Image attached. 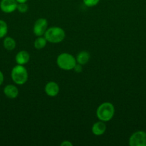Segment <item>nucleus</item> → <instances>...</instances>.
<instances>
[{
  "label": "nucleus",
  "mask_w": 146,
  "mask_h": 146,
  "mask_svg": "<svg viewBox=\"0 0 146 146\" xmlns=\"http://www.w3.org/2000/svg\"><path fill=\"white\" fill-rule=\"evenodd\" d=\"M115 112V106L112 103L104 102L97 107L96 115L100 121L106 123L113 119Z\"/></svg>",
  "instance_id": "1"
},
{
  "label": "nucleus",
  "mask_w": 146,
  "mask_h": 146,
  "mask_svg": "<svg viewBox=\"0 0 146 146\" xmlns=\"http://www.w3.org/2000/svg\"><path fill=\"white\" fill-rule=\"evenodd\" d=\"M44 37L48 42L52 44H59L65 38V31L60 27H52L47 29Z\"/></svg>",
  "instance_id": "2"
},
{
  "label": "nucleus",
  "mask_w": 146,
  "mask_h": 146,
  "mask_svg": "<svg viewBox=\"0 0 146 146\" xmlns=\"http://www.w3.org/2000/svg\"><path fill=\"white\" fill-rule=\"evenodd\" d=\"M11 78L17 85H24L28 80V72L23 65H16L11 71Z\"/></svg>",
  "instance_id": "3"
},
{
  "label": "nucleus",
  "mask_w": 146,
  "mask_h": 146,
  "mask_svg": "<svg viewBox=\"0 0 146 146\" xmlns=\"http://www.w3.org/2000/svg\"><path fill=\"white\" fill-rule=\"evenodd\" d=\"M57 66L61 69L64 71H71L73 70L74 66L77 64L76 58L73 55L69 53H62L57 58Z\"/></svg>",
  "instance_id": "4"
},
{
  "label": "nucleus",
  "mask_w": 146,
  "mask_h": 146,
  "mask_svg": "<svg viewBox=\"0 0 146 146\" xmlns=\"http://www.w3.org/2000/svg\"><path fill=\"white\" fill-rule=\"evenodd\" d=\"M129 145L146 146V132L138 131L133 133L129 138Z\"/></svg>",
  "instance_id": "5"
},
{
  "label": "nucleus",
  "mask_w": 146,
  "mask_h": 146,
  "mask_svg": "<svg viewBox=\"0 0 146 146\" xmlns=\"http://www.w3.org/2000/svg\"><path fill=\"white\" fill-rule=\"evenodd\" d=\"M48 29V22L44 18H40L34 22L33 27V33L36 36H44Z\"/></svg>",
  "instance_id": "6"
},
{
  "label": "nucleus",
  "mask_w": 146,
  "mask_h": 146,
  "mask_svg": "<svg viewBox=\"0 0 146 146\" xmlns=\"http://www.w3.org/2000/svg\"><path fill=\"white\" fill-rule=\"evenodd\" d=\"M17 4L16 0H1L0 9L6 14H10L17 10Z\"/></svg>",
  "instance_id": "7"
},
{
  "label": "nucleus",
  "mask_w": 146,
  "mask_h": 146,
  "mask_svg": "<svg viewBox=\"0 0 146 146\" xmlns=\"http://www.w3.org/2000/svg\"><path fill=\"white\" fill-rule=\"evenodd\" d=\"M44 92L48 96L55 97L60 92V86L57 83L54 81H50L47 83L44 86Z\"/></svg>",
  "instance_id": "8"
},
{
  "label": "nucleus",
  "mask_w": 146,
  "mask_h": 146,
  "mask_svg": "<svg viewBox=\"0 0 146 146\" xmlns=\"http://www.w3.org/2000/svg\"><path fill=\"white\" fill-rule=\"evenodd\" d=\"M106 129H107V125H106L105 122L99 120V121L95 122L92 125V132L96 136H100L105 133Z\"/></svg>",
  "instance_id": "9"
},
{
  "label": "nucleus",
  "mask_w": 146,
  "mask_h": 146,
  "mask_svg": "<svg viewBox=\"0 0 146 146\" xmlns=\"http://www.w3.org/2000/svg\"><path fill=\"white\" fill-rule=\"evenodd\" d=\"M4 94L6 97L10 99L16 98L19 95V90L15 85L8 84L4 88Z\"/></svg>",
  "instance_id": "10"
},
{
  "label": "nucleus",
  "mask_w": 146,
  "mask_h": 146,
  "mask_svg": "<svg viewBox=\"0 0 146 146\" xmlns=\"http://www.w3.org/2000/svg\"><path fill=\"white\" fill-rule=\"evenodd\" d=\"M30 55L27 51H20L15 56L16 63L19 65H25L29 61Z\"/></svg>",
  "instance_id": "11"
},
{
  "label": "nucleus",
  "mask_w": 146,
  "mask_h": 146,
  "mask_svg": "<svg viewBox=\"0 0 146 146\" xmlns=\"http://www.w3.org/2000/svg\"><path fill=\"white\" fill-rule=\"evenodd\" d=\"M90 58V54L87 51H82L78 53L76 56V61L77 64H80L81 65H85L88 63Z\"/></svg>",
  "instance_id": "12"
},
{
  "label": "nucleus",
  "mask_w": 146,
  "mask_h": 146,
  "mask_svg": "<svg viewBox=\"0 0 146 146\" xmlns=\"http://www.w3.org/2000/svg\"><path fill=\"white\" fill-rule=\"evenodd\" d=\"M3 46L7 51H13L16 48L17 43L12 37L5 36L3 41Z\"/></svg>",
  "instance_id": "13"
},
{
  "label": "nucleus",
  "mask_w": 146,
  "mask_h": 146,
  "mask_svg": "<svg viewBox=\"0 0 146 146\" xmlns=\"http://www.w3.org/2000/svg\"><path fill=\"white\" fill-rule=\"evenodd\" d=\"M47 42L48 41H47L45 37L43 36H37V38H36L34 42V46L36 49L41 50L47 46Z\"/></svg>",
  "instance_id": "14"
},
{
  "label": "nucleus",
  "mask_w": 146,
  "mask_h": 146,
  "mask_svg": "<svg viewBox=\"0 0 146 146\" xmlns=\"http://www.w3.org/2000/svg\"><path fill=\"white\" fill-rule=\"evenodd\" d=\"M8 33V25L7 22L0 19V39L4 38Z\"/></svg>",
  "instance_id": "15"
},
{
  "label": "nucleus",
  "mask_w": 146,
  "mask_h": 146,
  "mask_svg": "<svg viewBox=\"0 0 146 146\" xmlns=\"http://www.w3.org/2000/svg\"><path fill=\"white\" fill-rule=\"evenodd\" d=\"M29 7L26 3H19L17 4V10L20 13H26L28 11Z\"/></svg>",
  "instance_id": "16"
},
{
  "label": "nucleus",
  "mask_w": 146,
  "mask_h": 146,
  "mask_svg": "<svg viewBox=\"0 0 146 146\" xmlns=\"http://www.w3.org/2000/svg\"><path fill=\"white\" fill-rule=\"evenodd\" d=\"M83 4L87 7H93L99 4L100 0H82Z\"/></svg>",
  "instance_id": "17"
},
{
  "label": "nucleus",
  "mask_w": 146,
  "mask_h": 146,
  "mask_svg": "<svg viewBox=\"0 0 146 146\" xmlns=\"http://www.w3.org/2000/svg\"><path fill=\"white\" fill-rule=\"evenodd\" d=\"M82 65H81V64H76V65L74 66V68H73V70H74V71H75L76 73H81L82 71Z\"/></svg>",
  "instance_id": "18"
},
{
  "label": "nucleus",
  "mask_w": 146,
  "mask_h": 146,
  "mask_svg": "<svg viewBox=\"0 0 146 146\" xmlns=\"http://www.w3.org/2000/svg\"><path fill=\"white\" fill-rule=\"evenodd\" d=\"M72 143L70 142V141H64L60 144L61 146H72Z\"/></svg>",
  "instance_id": "19"
},
{
  "label": "nucleus",
  "mask_w": 146,
  "mask_h": 146,
  "mask_svg": "<svg viewBox=\"0 0 146 146\" xmlns=\"http://www.w3.org/2000/svg\"><path fill=\"white\" fill-rule=\"evenodd\" d=\"M4 74L2 73V71H0V86L2 85V84L4 83Z\"/></svg>",
  "instance_id": "20"
},
{
  "label": "nucleus",
  "mask_w": 146,
  "mask_h": 146,
  "mask_svg": "<svg viewBox=\"0 0 146 146\" xmlns=\"http://www.w3.org/2000/svg\"><path fill=\"white\" fill-rule=\"evenodd\" d=\"M16 1L18 4H19V3H27L28 0H16Z\"/></svg>",
  "instance_id": "21"
}]
</instances>
